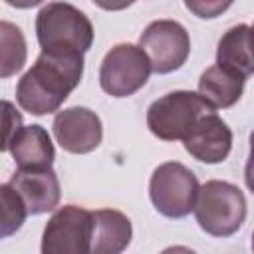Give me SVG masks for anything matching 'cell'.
<instances>
[{"instance_id": "obj_20", "label": "cell", "mask_w": 254, "mask_h": 254, "mask_svg": "<svg viewBox=\"0 0 254 254\" xmlns=\"http://www.w3.org/2000/svg\"><path fill=\"white\" fill-rule=\"evenodd\" d=\"M244 181H246V187L254 192V131L250 133V155L244 167Z\"/></svg>"}, {"instance_id": "obj_24", "label": "cell", "mask_w": 254, "mask_h": 254, "mask_svg": "<svg viewBox=\"0 0 254 254\" xmlns=\"http://www.w3.org/2000/svg\"><path fill=\"white\" fill-rule=\"evenodd\" d=\"M252 250H254V232H252Z\"/></svg>"}, {"instance_id": "obj_6", "label": "cell", "mask_w": 254, "mask_h": 254, "mask_svg": "<svg viewBox=\"0 0 254 254\" xmlns=\"http://www.w3.org/2000/svg\"><path fill=\"white\" fill-rule=\"evenodd\" d=\"M151 71V60L141 46L117 44L101 62L99 83L111 97H129L147 83Z\"/></svg>"}, {"instance_id": "obj_21", "label": "cell", "mask_w": 254, "mask_h": 254, "mask_svg": "<svg viewBox=\"0 0 254 254\" xmlns=\"http://www.w3.org/2000/svg\"><path fill=\"white\" fill-rule=\"evenodd\" d=\"M91 2L107 12H117V10H125L127 6H131L135 0H91Z\"/></svg>"}, {"instance_id": "obj_22", "label": "cell", "mask_w": 254, "mask_h": 254, "mask_svg": "<svg viewBox=\"0 0 254 254\" xmlns=\"http://www.w3.org/2000/svg\"><path fill=\"white\" fill-rule=\"evenodd\" d=\"M6 4L14 6V8H32V6H38L42 4L44 0H4Z\"/></svg>"}, {"instance_id": "obj_14", "label": "cell", "mask_w": 254, "mask_h": 254, "mask_svg": "<svg viewBox=\"0 0 254 254\" xmlns=\"http://www.w3.org/2000/svg\"><path fill=\"white\" fill-rule=\"evenodd\" d=\"M244 79L246 77H242L240 73L216 64L202 71L198 79V93L214 109H226L242 97Z\"/></svg>"}, {"instance_id": "obj_8", "label": "cell", "mask_w": 254, "mask_h": 254, "mask_svg": "<svg viewBox=\"0 0 254 254\" xmlns=\"http://www.w3.org/2000/svg\"><path fill=\"white\" fill-rule=\"evenodd\" d=\"M139 46L149 56L153 71L157 73H171L179 69L190 54L189 32L175 20L151 22L141 34Z\"/></svg>"}, {"instance_id": "obj_12", "label": "cell", "mask_w": 254, "mask_h": 254, "mask_svg": "<svg viewBox=\"0 0 254 254\" xmlns=\"http://www.w3.org/2000/svg\"><path fill=\"white\" fill-rule=\"evenodd\" d=\"M91 254H119L131 242V220L113 208L93 210Z\"/></svg>"}, {"instance_id": "obj_2", "label": "cell", "mask_w": 254, "mask_h": 254, "mask_svg": "<svg viewBox=\"0 0 254 254\" xmlns=\"http://www.w3.org/2000/svg\"><path fill=\"white\" fill-rule=\"evenodd\" d=\"M36 36L42 52L85 54L93 44V26L79 8L50 2L36 16Z\"/></svg>"}, {"instance_id": "obj_23", "label": "cell", "mask_w": 254, "mask_h": 254, "mask_svg": "<svg viewBox=\"0 0 254 254\" xmlns=\"http://www.w3.org/2000/svg\"><path fill=\"white\" fill-rule=\"evenodd\" d=\"M250 36H252V46H254V24L250 26Z\"/></svg>"}, {"instance_id": "obj_11", "label": "cell", "mask_w": 254, "mask_h": 254, "mask_svg": "<svg viewBox=\"0 0 254 254\" xmlns=\"http://www.w3.org/2000/svg\"><path fill=\"white\" fill-rule=\"evenodd\" d=\"M10 185L26 202L28 214L50 212L60 202V181L52 169H18Z\"/></svg>"}, {"instance_id": "obj_5", "label": "cell", "mask_w": 254, "mask_h": 254, "mask_svg": "<svg viewBox=\"0 0 254 254\" xmlns=\"http://www.w3.org/2000/svg\"><path fill=\"white\" fill-rule=\"evenodd\" d=\"M196 175L183 163L169 161L159 165L149 181V196L157 212L169 218H183L194 210L198 194Z\"/></svg>"}, {"instance_id": "obj_15", "label": "cell", "mask_w": 254, "mask_h": 254, "mask_svg": "<svg viewBox=\"0 0 254 254\" xmlns=\"http://www.w3.org/2000/svg\"><path fill=\"white\" fill-rule=\"evenodd\" d=\"M216 64L240 73L242 77H250L254 73V46L250 26H232L220 38L216 48Z\"/></svg>"}, {"instance_id": "obj_4", "label": "cell", "mask_w": 254, "mask_h": 254, "mask_svg": "<svg viewBox=\"0 0 254 254\" xmlns=\"http://www.w3.org/2000/svg\"><path fill=\"white\" fill-rule=\"evenodd\" d=\"M214 107L194 91H171L155 99L147 109V127L161 141H183L196 121Z\"/></svg>"}, {"instance_id": "obj_13", "label": "cell", "mask_w": 254, "mask_h": 254, "mask_svg": "<svg viewBox=\"0 0 254 254\" xmlns=\"http://www.w3.org/2000/svg\"><path fill=\"white\" fill-rule=\"evenodd\" d=\"M8 151L18 169H52L56 151L48 131L42 125L22 127L12 139Z\"/></svg>"}, {"instance_id": "obj_18", "label": "cell", "mask_w": 254, "mask_h": 254, "mask_svg": "<svg viewBox=\"0 0 254 254\" xmlns=\"http://www.w3.org/2000/svg\"><path fill=\"white\" fill-rule=\"evenodd\" d=\"M232 2L234 0H185V6L196 18L210 20V18H216L222 12H226Z\"/></svg>"}, {"instance_id": "obj_17", "label": "cell", "mask_w": 254, "mask_h": 254, "mask_svg": "<svg viewBox=\"0 0 254 254\" xmlns=\"http://www.w3.org/2000/svg\"><path fill=\"white\" fill-rule=\"evenodd\" d=\"M0 200H2V214H0V236L8 238L14 234L26 220L28 208L22 196L14 190L10 183L0 187Z\"/></svg>"}, {"instance_id": "obj_3", "label": "cell", "mask_w": 254, "mask_h": 254, "mask_svg": "<svg viewBox=\"0 0 254 254\" xmlns=\"http://www.w3.org/2000/svg\"><path fill=\"white\" fill-rule=\"evenodd\" d=\"M198 226L210 236H232L246 218L242 190L226 181H208L198 189L194 202Z\"/></svg>"}, {"instance_id": "obj_7", "label": "cell", "mask_w": 254, "mask_h": 254, "mask_svg": "<svg viewBox=\"0 0 254 254\" xmlns=\"http://www.w3.org/2000/svg\"><path fill=\"white\" fill-rule=\"evenodd\" d=\"M93 216L89 210L65 204L48 220L42 236L44 254H85L91 252Z\"/></svg>"}, {"instance_id": "obj_9", "label": "cell", "mask_w": 254, "mask_h": 254, "mask_svg": "<svg viewBox=\"0 0 254 254\" xmlns=\"http://www.w3.org/2000/svg\"><path fill=\"white\" fill-rule=\"evenodd\" d=\"M52 127L60 147L73 155L91 153L103 139L101 119L87 107H67L58 111Z\"/></svg>"}, {"instance_id": "obj_16", "label": "cell", "mask_w": 254, "mask_h": 254, "mask_svg": "<svg viewBox=\"0 0 254 254\" xmlns=\"http://www.w3.org/2000/svg\"><path fill=\"white\" fill-rule=\"evenodd\" d=\"M0 40H2V77H10L16 71L24 67L26 62V40L22 36V30L10 22L0 24Z\"/></svg>"}, {"instance_id": "obj_19", "label": "cell", "mask_w": 254, "mask_h": 254, "mask_svg": "<svg viewBox=\"0 0 254 254\" xmlns=\"http://www.w3.org/2000/svg\"><path fill=\"white\" fill-rule=\"evenodd\" d=\"M4 107V139H2V151H8L12 139L22 129V115L14 109L10 101H2Z\"/></svg>"}, {"instance_id": "obj_10", "label": "cell", "mask_w": 254, "mask_h": 254, "mask_svg": "<svg viewBox=\"0 0 254 254\" xmlns=\"http://www.w3.org/2000/svg\"><path fill=\"white\" fill-rule=\"evenodd\" d=\"M183 145L189 155L196 161L214 165L222 163L232 149V131L230 127L212 111L202 115L190 133L183 139Z\"/></svg>"}, {"instance_id": "obj_1", "label": "cell", "mask_w": 254, "mask_h": 254, "mask_svg": "<svg viewBox=\"0 0 254 254\" xmlns=\"http://www.w3.org/2000/svg\"><path fill=\"white\" fill-rule=\"evenodd\" d=\"M83 75V54L42 52L16 85L18 105L32 115H48L62 107Z\"/></svg>"}]
</instances>
